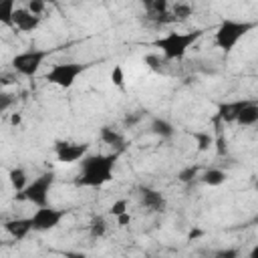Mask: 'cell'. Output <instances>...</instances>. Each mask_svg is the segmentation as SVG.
<instances>
[{
    "label": "cell",
    "instance_id": "obj_34",
    "mask_svg": "<svg viewBox=\"0 0 258 258\" xmlns=\"http://www.w3.org/2000/svg\"><path fill=\"white\" fill-rule=\"evenodd\" d=\"M200 234H202V232H200V230H191V232H189V234H187V238H189V240H191V238H198V236H200Z\"/></svg>",
    "mask_w": 258,
    "mask_h": 258
},
{
    "label": "cell",
    "instance_id": "obj_15",
    "mask_svg": "<svg viewBox=\"0 0 258 258\" xmlns=\"http://www.w3.org/2000/svg\"><path fill=\"white\" fill-rule=\"evenodd\" d=\"M236 123H238V125H244V127L258 123V103H252V101H250V103L242 109V113L238 115Z\"/></svg>",
    "mask_w": 258,
    "mask_h": 258
},
{
    "label": "cell",
    "instance_id": "obj_30",
    "mask_svg": "<svg viewBox=\"0 0 258 258\" xmlns=\"http://www.w3.org/2000/svg\"><path fill=\"white\" fill-rule=\"evenodd\" d=\"M64 258H87L85 252H64Z\"/></svg>",
    "mask_w": 258,
    "mask_h": 258
},
{
    "label": "cell",
    "instance_id": "obj_13",
    "mask_svg": "<svg viewBox=\"0 0 258 258\" xmlns=\"http://www.w3.org/2000/svg\"><path fill=\"white\" fill-rule=\"evenodd\" d=\"M101 141H103L105 145L115 147L117 153H121V151L125 149V137H123L117 129H113V127H109V125H103V127H101Z\"/></svg>",
    "mask_w": 258,
    "mask_h": 258
},
{
    "label": "cell",
    "instance_id": "obj_31",
    "mask_svg": "<svg viewBox=\"0 0 258 258\" xmlns=\"http://www.w3.org/2000/svg\"><path fill=\"white\" fill-rule=\"evenodd\" d=\"M117 220H119V226H127V224L131 222V216H129V214H123V216H119Z\"/></svg>",
    "mask_w": 258,
    "mask_h": 258
},
{
    "label": "cell",
    "instance_id": "obj_3",
    "mask_svg": "<svg viewBox=\"0 0 258 258\" xmlns=\"http://www.w3.org/2000/svg\"><path fill=\"white\" fill-rule=\"evenodd\" d=\"M252 28H254V22L226 18V20L220 22V26L216 30V36H214L216 38V46L222 48L224 52H230L240 42V38H244Z\"/></svg>",
    "mask_w": 258,
    "mask_h": 258
},
{
    "label": "cell",
    "instance_id": "obj_21",
    "mask_svg": "<svg viewBox=\"0 0 258 258\" xmlns=\"http://www.w3.org/2000/svg\"><path fill=\"white\" fill-rule=\"evenodd\" d=\"M198 173H200V167L198 165H187V167H183L177 173V179L181 183H189V181H194V177H198Z\"/></svg>",
    "mask_w": 258,
    "mask_h": 258
},
{
    "label": "cell",
    "instance_id": "obj_10",
    "mask_svg": "<svg viewBox=\"0 0 258 258\" xmlns=\"http://www.w3.org/2000/svg\"><path fill=\"white\" fill-rule=\"evenodd\" d=\"M14 26L22 32H32L38 24H40V16L32 14L28 8H16L14 10Z\"/></svg>",
    "mask_w": 258,
    "mask_h": 258
},
{
    "label": "cell",
    "instance_id": "obj_33",
    "mask_svg": "<svg viewBox=\"0 0 258 258\" xmlns=\"http://www.w3.org/2000/svg\"><path fill=\"white\" fill-rule=\"evenodd\" d=\"M2 85H10L12 83V77L10 75H2V81H0Z\"/></svg>",
    "mask_w": 258,
    "mask_h": 258
},
{
    "label": "cell",
    "instance_id": "obj_7",
    "mask_svg": "<svg viewBox=\"0 0 258 258\" xmlns=\"http://www.w3.org/2000/svg\"><path fill=\"white\" fill-rule=\"evenodd\" d=\"M62 218H64V210H56V208H50V206L38 208L30 216L32 232H48V230L56 228Z\"/></svg>",
    "mask_w": 258,
    "mask_h": 258
},
{
    "label": "cell",
    "instance_id": "obj_27",
    "mask_svg": "<svg viewBox=\"0 0 258 258\" xmlns=\"http://www.w3.org/2000/svg\"><path fill=\"white\" fill-rule=\"evenodd\" d=\"M12 95H8V93H2L0 95V113H4V111H8V107L12 105Z\"/></svg>",
    "mask_w": 258,
    "mask_h": 258
},
{
    "label": "cell",
    "instance_id": "obj_2",
    "mask_svg": "<svg viewBox=\"0 0 258 258\" xmlns=\"http://www.w3.org/2000/svg\"><path fill=\"white\" fill-rule=\"evenodd\" d=\"M204 30H191V32H167L163 38L155 40V46L161 48L163 56L167 60H177L183 58V54L189 50V46L202 38Z\"/></svg>",
    "mask_w": 258,
    "mask_h": 258
},
{
    "label": "cell",
    "instance_id": "obj_24",
    "mask_svg": "<svg viewBox=\"0 0 258 258\" xmlns=\"http://www.w3.org/2000/svg\"><path fill=\"white\" fill-rule=\"evenodd\" d=\"M109 212L113 214V216H123V214H127V200H117V202H113V206L109 208Z\"/></svg>",
    "mask_w": 258,
    "mask_h": 258
},
{
    "label": "cell",
    "instance_id": "obj_35",
    "mask_svg": "<svg viewBox=\"0 0 258 258\" xmlns=\"http://www.w3.org/2000/svg\"><path fill=\"white\" fill-rule=\"evenodd\" d=\"M250 258H258V244L252 248V252H250Z\"/></svg>",
    "mask_w": 258,
    "mask_h": 258
},
{
    "label": "cell",
    "instance_id": "obj_5",
    "mask_svg": "<svg viewBox=\"0 0 258 258\" xmlns=\"http://www.w3.org/2000/svg\"><path fill=\"white\" fill-rule=\"evenodd\" d=\"M87 67L89 64H81V62H56L46 73V81L60 89H69V87H73L77 77L87 71Z\"/></svg>",
    "mask_w": 258,
    "mask_h": 258
},
{
    "label": "cell",
    "instance_id": "obj_29",
    "mask_svg": "<svg viewBox=\"0 0 258 258\" xmlns=\"http://www.w3.org/2000/svg\"><path fill=\"white\" fill-rule=\"evenodd\" d=\"M145 62H147L151 69H157V64L161 62V58H159V56H153V54H147V56H145Z\"/></svg>",
    "mask_w": 258,
    "mask_h": 258
},
{
    "label": "cell",
    "instance_id": "obj_22",
    "mask_svg": "<svg viewBox=\"0 0 258 258\" xmlns=\"http://www.w3.org/2000/svg\"><path fill=\"white\" fill-rule=\"evenodd\" d=\"M194 139L198 141V149L200 151H206V149H210V145H212V135L210 133H204V131H198V133H194Z\"/></svg>",
    "mask_w": 258,
    "mask_h": 258
},
{
    "label": "cell",
    "instance_id": "obj_26",
    "mask_svg": "<svg viewBox=\"0 0 258 258\" xmlns=\"http://www.w3.org/2000/svg\"><path fill=\"white\" fill-rule=\"evenodd\" d=\"M26 8H28L32 14H36V16H38V14L44 10V2H40V0H30Z\"/></svg>",
    "mask_w": 258,
    "mask_h": 258
},
{
    "label": "cell",
    "instance_id": "obj_19",
    "mask_svg": "<svg viewBox=\"0 0 258 258\" xmlns=\"http://www.w3.org/2000/svg\"><path fill=\"white\" fill-rule=\"evenodd\" d=\"M14 10H16V6H14V2L12 0H6L2 6H0V22L2 24H6V26H14Z\"/></svg>",
    "mask_w": 258,
    "mask_h": 258
},
{
    "label": "cell",
    "instance_id": "obj_32",
    "mask_svg": "<svg viewBox=\"0 0 258 258\" xmlns=\"http://www.w3.org/2000/svg\"><path fill=\"white\" fill-rule=\"evenodd\" d=\"M20 121H22V117H20V115H18V113H14V115H12V117H10V123H12V125H18V123H20Z\"/></svg>",
    "mask_w": 258,
    "mask_h": 258
},
{
    "label": "cell",
    "instance_id": "obj_23",
    "mask_svg": "<svg viewBox=\"0 0 258 258\" xmlns=\"http://www.w3.org/2000/svg\"><path fill=\"white\" fill-rule=\"evenodd\" d=\"M111 81H113V85H117L119 89H123L125 87V77H123V69L117 64V67H113V71H111Z\"/></svg>",
    "mask_w": 258,
    "mask_h": 258
},
{
    "label": "cell",
    "instance_id": "obj_20",
    "mask_svg": "<svg viewBox=\"0 0 258 258\" xmlns=\"http://www.w3.org/2000/svg\"><path fill=\"white\" fill-rule=\"evenodd\" d=\"M191 12H194V8L189 4H185V2H177L171 8V14H173L175 20H185L187 16H191Z\"/></svg>",
    "mask_w": 258,
    "mask_h": 258
},
{
    "label": "cell",
    "instance_id": "obj_28",
    "mask_svg": "<svg viewBox=\"0 0 258 258\" xmlns=\"http://www.w3.org/2000/svg\"><path fill=\"white\" fill-rule=\"evenodd\" d=\"M141 117H143L141 113H129V115L125 117V121H123V123H125L127 127H131V125H135V123H139V119H141Z\"/></svg>",
    "mask_w": 258,
    "mask_h": 258
},
{
    "label": "cell",
    "instance_id": "obj_4",
    "mask_svg": "<svg viewBox=\"0 0 258 258\" xmlns=\"http://www.w3.org/2000/svg\"><path fill=\"white\" fill-rule=\"evenodd\" d=\"M54 185V171H44L42 175H38L36 179H32L20 194H16L14 198L18 202H30L38 208L48 206V194Z\"/></svg>",
    "mask_w": 258,
    "mask_h": 258
},
{
    "label": "cell",
    "instance_id": "obj_36",
    "mask_svg": "<svg viewBox=\"0 0 258 258\" xmlns=\"http://www.w3.org/2000/svg\"><path fill=\"white\" fill-rule=\"evenodd\" d=\"M254 187H256V191H258V177H256V181H254Z\"/></svg>",
    "mask_w": 258,
    "mask_h": 258
},
{
    "label": "cell",
    "instance_id": "obj_14",
    "mask_svg": "<svg viewBox=\"0 0 258 258\" xmlns=\"http://www.w3.org/2000/svg\"><path fill=\"white\" fill-rule=\"evenodd\" d=\"M149 129H151V133L157 135L159 139H171V137L175 135V127H173L167 119H161V117H153Z\"/></svg>",
    "mask_w": 258,
    "mask_h": 258
},
{
    "label": "cell",
    "instance_id": "obj_11",
    "mask_svg": "<svg viewBox=\"0 0 258 258\" xmlns=\"http://www.w3.org/2000/svg\"><path fill=\"white\" fill-rule=\"evenodd\" d=\"M4 230L14 240H24L32 232V224H30V218H14V220L4 222Z\"/></svg>",
    "mask_w": 258,
    "mask_h": 258
},
{
    "label": "cell",
    "instance_id": "obj_25",
    "mask_svg": "<svg viewBox=\"0 0 258 258\" xmlns=\"http://www.w3.org/2000/svg\"><path fill=\"white\" fill-rule=\"evenodd\" d=\"M238 248H226V250H220V252H216V256L214 258H238Z\"/></svg>",
    "mask_w": 258,
    "mask_h": 258
},
{
    "label": "cell",
    "instance_id": "obj_1",
    "mask_svg": "<svg viewBox=\"0 0 258 258\" xmlns=\"http://www.w3.org/2000/svg\"><path fill=\"white\" fill-rule=\"evenodd\" d=\"M119 155L121 153H117V151L87 155L81 161V171H79L77 183L85 185V187H101L103 183L111 181L113 169H115V163H117Z\"/></svg>",
    "mask_w": 258,
    "mask_h": 258
},
{
    "label": "cell",
    "instance_id": "obj_17",
    "mask_svg": "<svg viewBox=\"0 0 258 258\" xmlns=\"http://www.w3.org/2000/svg\"><path fill=\"white\" fill-rule=\"evenodd\" d=\"M8 179H10V183H12V187L16 189V194H20L26 185H28V179H26V171L22 169V167H12L10 171H8Z\"/></svg>",
    "mask_w": 258,
    "mask_h": 258
},
{
    "label": "cell",
    "instance_id": "obj_18",
    "mask_svg": "<svg viewBox=\"0 0 258 258\" xmlns=\"http://www.w3.org/2000/svg\"><path fill=\"white\" fill-rule=\"evenodd\" d=\"M107 232V222L103 216H93L91 218V224H89V234L91 238H103Z\"/></svg>",
    "mask_w": 258,
    "mask_h": 258
},
{
    "label": "cell",
    "instance_id": "obj_9",
    "mask_svg": "<svg viewBox=\"0 0 258 258\" xmlns=\"http://www.w3.org/2000/svg\"><path fill=\"white\" fill-rule=\"evenodd\" d=\"M139 202L149 212H163L165 206H167V202L161 196V191H157L153 187H147V185H141L139 187Z\"/></svg>",
    "mask_w": 258,
    "mask_h": 258
},
{
    "label": "cell",
    "instance_id": "obj_8",
    "mask_svg": "<svg viewBox=\"0 0 258 258\" xmlns=\"http://www.w3.org/2000/svg\"><path fill=\"white\" fill-rule=\"evenodd\" d=\"M89 143H71V141H54V153L60 163H77L87 157Z\"/></svg>",
    "mask_w": 258,
    "mask_h": 258
},
{
    "label": "cell",
    "instance_id": "obj_12",
    "mask_svg": "<svg viewBox=\"0 0 258 258\" xmlns=\"http://www.w3.org/2000/svg\"><path fill=\"white\" fill-rule=\"evenodd\" d=\"M250 101H232V103H222L218 107V119L224 123H232L238 119V115L242 113V109L248 105Z\"/></svg>",
    "mask_w": 258,
    "mask_h": 258
},
{
    "label": "cell",
    "instance_id": "obj_16",
    "mask_svg": "<svg viewBox=\"0 0 258 258\" xmlns=\"http://www.w3.org/2000/svg\"><path fill=\"white\" fill-rule=\"evenodd\" d=\"M226 179H228L226 171H222V169H218V167H210V169H206V171L202 173V183L212 185V187L222 185Z\"/></svg>",
    "mask_w": 258,
    "mask_h": 258
},
{
    "label": "cell",
    "instance_id": "obj_6",
    "mask_svg": "<svg viewBox=\"0 0 258 258\" xmlns=\"http://www.w3.org/2000/svg\"><path fill=\"white\" fill-rule=\"evenodd\" d=\"M46 56H48V50H40V48H30V50L18 52L12 58V69L22 77H34Z\"/></svg>",
    "mask_w": 258,
    "mask_h": 258
}]
</instances>
